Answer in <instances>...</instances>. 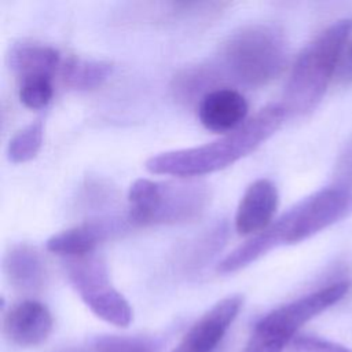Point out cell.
<instances>
[{"label":"cell","instance_id":"e0dca14e","mask_svg":"<svg viewBox=\"0 0 352 352\" xmlns=\"http://www.w3.org/2000/svg\"><path fill=\"white\" fill-rule=\"evenodd\" d=\"M161 198V183L150 179H138L128 192V221L133 226H153L154 214Z\"/></svg>","mask_w":352,"mask_h":352},{"label":"cell","instance_id":"3957f363","mask_svg":"<svg viewBox=\"0 0 352 352\" xmlns=\"http://www.w3.org/2000/svg\"><path fill=\"white\" fill-rule=\"evenodd\" d=\"M351 32L352 19H340L320 32L300 52L283 92L282 106L287 114L302 116L319 104Z\"/></svg>","mask_w":352,"mask_h":352},{"label":"cell","instance_id":"6da1fadb","mask_svg":"<svg viewBox=\"0 0 352 352\" xmlns=\"http://www.w3.org/2000/svg\"><path fill=\"white\" fill-rule=\"evenodd\" d=\"M352 213V190L331 186L292 206L267 228L227 254L217 271L236 272L280 245L302 242Z\"/></svg>","mask_w":352,"mask_h":352},{"label":"cell","instance_id":"d6986e66","mask_svg":"<svg viewBox=\"0 0 352 352\" xmlns=\"http://www.w3.org/2000/svg\"><path fill=\"white\" fill-rule=\"evenodd\" d=\"M155 342L138 336H102L92 344L94 352H155Z\"/></svg>","mask_w":352,"mask_h":352},{"label":"cell","instance_id":"9a60e30c","mask_svg":"<svg viewBox=\"0 0 352 352\" xmlns=\"http://www.w3.org/2000/svg\"><path fill=\"white\" fill-rule=\"evenodd\" d=\"M221 73L216 65H195L186 67L173 77L172 91L177 100L184 103L201 102V99L216 89Z\"/></svg>","mask_w":352,"mask_h":352},{"label":"cell","instance_id":"4fadbf2b","mask_svg":"<svg viewBox=\"0 0 352 352\" xmlns=\"http://www.w3.org/2000/svg\"><path fill=\"white\" fill-rule=\"evenodd\" d=\"M4 272L10 283L22 292L38 290L45 278L40 253L26 243L12 245L4 256Z\"/></svg>","mask_w":352,"mask_h":352},{"label":"cell","instance_id":"5bb4252c","mask_svg":"<svg viewBox=\"0 0 352 352\" xmlns=\"http://www.w3.org/2000/svg\"><path fill=\"white\" fill-rule=\"evenodd\" d=\"M10 66L21 80L28 77H51L62 66L60 54L51 45L21 43L11 48Z\"/></svg>","mask_w":352,"mask_h":352},{"label":"cell","instance_id":"52a82bcc","mask_svg":"<svg viewBox=\"0 0 352 352\" xmlns=\"http://www.w3.org/2000/svg\"><path fill=\"white\" fill-rule=\"evenodd\" d=\"M243 304L241 294L217 301L184 334L170 352H213L238 316Z\"/></svg>","mask_w":352,"mask_h":352},{"label":"cell","instance_id":"603a6c76","mask_svg":"<svg viewBox=\"0 0 352 352\" xmlns=\"http://www.w3.org/2000/svg\"><path fill=\"white\" fill-rule=\"evenodd\" d=\"M334 186L352 190V142L346 146L345 153L340 158Z\"/></svg>","mask_w":352,"mask_h":352},{"label":"cell","instance_id":"7c38bea8","mask_svg":"<svg viewBox=\"0 0 352 352\" xmlns=\"http://www.w3.org/2000/svg\"><path fill=\"white\" fill-rule=\"evenodd\" d=\"M118 230L114 220H89L54 234L47 241V249L69 258L92 254L96 246Z\"/></svg>","mask_w":352,"mask_h":352},{"label":"cell","instance_id":"8fae6325","mask_svg":"<svg viewBox=\"0 0 352 352\" xmlns=\"http://www.w3.org/2000/svg\"><path fill=\"white\" fill-rule=\"evenodd\" d=\"M278 208V190L270 179L254 180L243 192L236 214L235 230L241 235L263 231L272 223Z\"/></svg>","mask_w":352,"mask_h":352},{"label":"cell","instance_id":"9c48e42d","mask_svg":"<svg viewBox=\"0 0 352 352\" xmlns=\"http://www.w3.org/2000/svg\"><path fill=\"white\" fill-rule=\"evenodd\" d=\"M249 106L245 96L232 88H216L198 103V118L212 132L228 133L246 122Z\"/></svg>","mask_w":352,"mask_h":352},{"label":"cell","instance_id":"ffe728a7","mask_svg":"<svg viewBox=\"0 0 352 352\" xmlns=\"http://www.w3.org/2000/svg\"><path fill=\"white\" fill-rule=\"evenodd\" d=\"M54 95L52 78L51 77H28L21 80L19 100L28 109H43L45 107Z\"/></svg>","mask_w":352,"mask_h":352},{"label":"cell","instance_id":"277c9868","mask_svg":"<svg viewBox=\"0 0 352 352\" xmlns=\"http://www.w3.org/2000/svg\"><path fill=\"white\" fill-rule=\"evenodd\" d=\"M285 62L283 33L270 23H250L226 38L216 66L221 76L239 84L263 87L282 72Z\"/></svg>","mask_w":352,"mask_h":352},{"label":"cell","instance_id":"7a4b0ae2","mask_svg":"<svg viewBox=\"0 0 352 352\" xmlns=\"http://www.w3.org/2000/svg\"><path fill=\"white\" fill-rule=\"evenodd\" d=\"M286 116L282 103L267 104L235 131L210 143L160 153L150 157L144 166L150 173L177 177L202 176L221 170L267 142L280 128Z\"/></svg>","mask_w":352,"mask_h":352},{"label":"cell","instance_id":"30bf717a","mask_svg":"<svg viewBox=\"0 0 352 352\" xmlns=\"http://www.w3.org/2000/svg\"><path fill=\"white\" fill-rule=\"evenodd\" d=\"M52 324L51 312L36 300H23L15 304L4 316V331L19 346L40 345L51 334Z\"/></svg>","mask_w":352,"mask_h":352},{"label":"cell","instance_id":"cb8c5ba5","mask_svg":"<svg viewBox=\"0 0 352 352\" xmlns=\"http://www.w3.org/2000/svg\"><path fill=\"white\" fill-rule=\"evenodd\" d=\"M351 55H352V45H351Z\"/></svg>","mask_w":352,"mask_h":352},{"label":"cell","instance_id":"ac0fdd59","mask_svg":"<svg viewBox=\"0 0 352 352\" xmlns=\"http://www.w3.org/2000/svg\"><path fill=\"white\" fill-rule=\"evenodd\" d=\"M44 140V125L41 121L32 122L18 131L10 140L7 147L8 160L14 164H23L33 160Z\"/></svg>","mask_w":352,"mask_h":352},{"label":"cell","instance_id":"8992f818","mask_svg":"<svg viewBox=\"0 0 352 352\" xmlns=\"http://www.w3.org/2000/svg\"><path fill=\"white\" fill-rule=\"evenodd\" d=\"M349 289L351 283L346 280L331 283L271 311L261 318L256 326L290 344L296 337V333L308 320L342 300L348 294Z\"/></svg>","mask_w":352,"mask_h":352},{"label":"cell","instance_id":"2e32d148","mask_svg":"<svg viewBox=\"0 0 352 352\" xmlns=\"http://www.w3.org/2000/svg\"><path fill=\"white\" fill-rule=\"evenodd\" d=\"M113 65L106 60L70 56L59 69L66 87L77 91H88L100 87L111 74Z\"/></svg>","mask_w":352,"mask_h":352},{"label":"cell","instance_id":"ba28073f","mask_svg":"<svg viewBox=\"0 0 352 352\" xmlns=\"http://www.w3.org/2000/svg\"><path fill=\"white\" fill-rule=\"evenodd\" d=\"M209 202V191L198 182L161 183V198L153 224H177L199 217Z\"/></svg>","mask_w":352,"mask_h":352},{"label":"cell","instance_id":"7402d4cb","mask_svg":"<svg viewBox=\"0 0 352 352\" xmlns=\"http://www.w3.org/2000/svg\"><path fill=\"white\" fill-rule=\"evenodd\" d=\"M290 352H351L345 346L312 336H296L290 342Z\"/></svg>","mask_w":352,"mask_h":352},{"label":"cell","instance_id":"5b68a950","mask_svg":"<svg viewBox=\"0 0 352 352\" xmlns=\"http://www.w3.org/2000/svg\"><path fill=\"white\" fill-rule=\"evenodd\" d=\"M66 275L84 304L102 320L126 327L133 314L125 297L113 287L104 261L88 254L66 260Z\"/></svg>","mask_w":352,"mask_h":352},{"label":"cell","instance_id":"44dd1931","mask_svg":"<svg viewBox=\"0 0 352 352\" xmlns=\"http://www.w3.org/2000/svg\"><path fill=\"white\" fill-rule=\"evenodd\" d=\"M286 345H289L287 341L254 326L252 336L241 352H283Z\"/></svg>","mask_w":352,"mask_h":352}]
</instances>
